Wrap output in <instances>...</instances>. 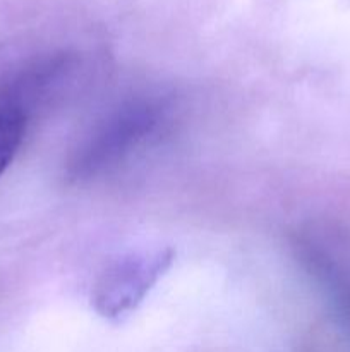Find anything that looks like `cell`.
<instances>
[{
	"instance_id": "6da1fadb",
	"label": "cell",
	"mask_w": 350,
	"mask_h": 352,
	"mask_svg": "<svg viewBox=\"0 0 350 352\" xmlns=\"http://www.w3.org/2000/svg\"><path fill=\"white\" fill-rule=\"evenodd\" d=\"M160 119V107L153 103H134L106 120L105 126L88 141L75 160L78 174L102 170L136 148L139 141L153 133Z\"/></svg>"
},
{
	"instance_id": "7a4b0ae2",
	"label": "cell",
	"mask_w": 350,
	"mask_h": 352,
	"mask_svg": "<svg viewBox=\"0 0 350 352\" xmlns=\"http://www.w3.org/2000/svg\"><path fill=\"white\" fill-rule=\"evenodd\" d=\"M168 258L161 253L148 256H132L113 265L98 282L95 301L98 311L106 318H119L129 313L144 292L156 280Z\"/></svg>"
},
{
	"instance_id": "3957f363",
	"label": "cell",
	"mask_w": 350,
	"mask_h": 352,
	"mask_svg": "<svg viewBox=\"0 0 350 352\" xmlns=\"http://www.w3.org/2000/svg\"><path fill=\"white\" fill-rule=\"evenodd\" d=\"M26 113L19 107L0 109V177L12 164L26 134Z\"/></svg>"
}]
</instances>
